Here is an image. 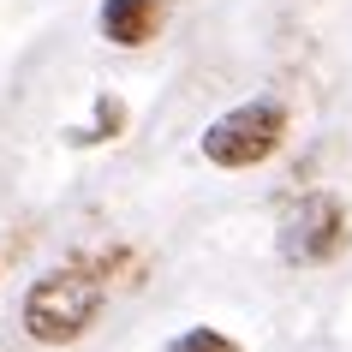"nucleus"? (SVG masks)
<instances>
[{
	"label": "nucleus",
	"mask_w": 352,
	"mask_h": 352,
	"mask_svg": "<svg viewBox=\"0 0 352 352\" xmlns=\"http://www.w3.org/2000/svg\"><path fill=\"white\" fill-rule=\"evenodd\" d=\"M120 126H126V108H120L113 96H102V102H96V120H90V126H72V131H66V144H108Z\"/></svg>",
	"instance_id": "obj_5"
},
{
	"label": "nucleus",
	"mask_w": 352,
	"mask_h": 352,
	"mask_svg": "<svg viewBox=\"0 0 352 352\" xmlns=\"http://www.w3.org/2000/svg\"><path fill=\"white\" fill-rule=\"evenodd\" d=\"M102 275L84 269V263H60L48 275L30 280V293H24V334L36 340V346H72L84 334L96 329V316H102Z\"/></svg>",
	"instance_id": "obj_1"
},
{
	"label": "nucleus",
	"mask_w": 352,
	"mask_h": 352,
	"mask_svg": "<svg viewBox=\"0 0 352 352\" xmlns=\"http://www.w3.org/2000/svg\"><path fill=\"white\" fill-rule=\"evenodd\" d=\"M162 352H245L233 334H221V329H209V322H197V329H186V334H173Z\"/></svg>",
	"instance_id": "obj_6"
},
{
	"label": "nucleus",
	"mask_w": 352,
	"mask_h": 352,
	"mask_svg": "<svg viewBox=\"0 0 352 352\" xmlns=\"http://www.w3.org/2000/svg\"><path fill=\"white\" fill-rule=\"evenodd\" d=\"M346 245H352V221H346V204H340L334 191L298 197L293 215L280 221V257L298 263V269H322V263H334Z\"/></svg>",
	"instance_id": "obj_3"
},
{
	"label": "nucleus",
	"mask_w": 352,
	"mask_h": 352,
	"mask_svg": "<svg viewBox=\"0 0 352 352\" xmlns=\"http://www.w3.org/2000/svg\"><path fill=\"white\" fill-rule=\"evenodd\" d=\"M162 19H167V0H102V12H96L102 36L113 48H144V42H155Z\"/></svg>",
	"instance_id": "obj_4"
},
{
	"label": "nucleus",
	"mask_w": 352,
	"mask_h": 352,
	"mask_svg": "<svg viewBox=\"0 0 352 352\" xmlns=\"http://www.w3.org/2000/svg\"><path fill=\"white\" fill-rule=\"evenodd\" d=\"M287 144V108L280 102H239L204 126V162L215 167H263Z\"/></svg>",
	"instance_id": "obj_2"
}]
</instances>
